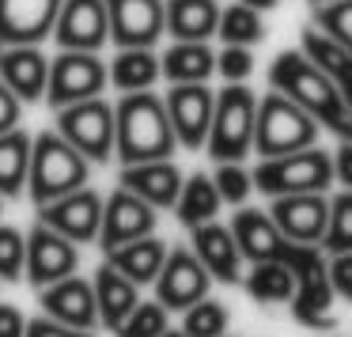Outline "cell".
<instances>
[{"label": "cell", "mask_w": 352, "mask_h": 337, "mask_svg": "<svg viewBox=\"0 0 352 337\" xmlns=\"http://www.w3.org/2000/svg\"><path fill=\"white\" fill-rule=\"evenodd\" d=\"M178 148L167 107L152 91H125L114 102V152L125 167L170 160Z\"/></svg>", "instance_id": "6da1fadb"}, {"label": "cell", "mask_w": 352, "mask_h": 337, "mask_svg": "<svg viewBox=\"0 0 352 337\" xmlns=\"http://www.w3.org/2000/svg\"><path fill=\"white\" fill-rule=\"evenodd\" d=\"M269 84L273 91L288 95L296 107H303L318 125H329L333 133H341V125L349 122V107H344L337 84L318 69L314 61H307L303 50H284L269 65Z\"/></svg>", "instance_id": "7a4b0ae2"}, {"label": "cell", "mask_w": 352, "mask_h": 337, "mask_svg": "<svg viewBox=\"0 0 352 337\" xmlns=\"http://www.w3.org/2000/svg\"><path fill=\"white\" fill-rule=\"evenodd\" d=\"M87 167H91V163H87L61 133L46 129V133H38L34 144H31L27 193H31V201L42 208V205H50V201L87 186Z\"/></svg>", "instance_id": "3957f363"}, {"label": "cell", "mask_w": 352, "mask_h": 337, "mask_svg": "<svg viewBox=\"0 0 352 337\" xmlns=\"http://www.w3.org/2000/svg\"><path fill=\"white\" fill-rule=\"evenodd\" d=\"M318 140V122L307 114L303 107L288 99L280 91H269L265 99H258V122H254V152L261 160H276L288 152H303L314 148Z\"/></svg>", "instance_id": "277c9868"}, {"label": "cell", "mask_w": 352, "mask_h": 337, "mask_svg": "<svg viewBox=\"0 0 352 337\" xmlns=\"http://www.w3.org/2000/svg\"><path fill=\"white\" fill-rule=\"evenodd\" d=\"M254 122H258V99L246 84H228L216 91L212 125H208V155L216 163H239L254 152Z\"/></svg>", "instance_id": "5b68a950"}, {"label": "cell", "mask_w": 352, "mask_h": 337, "mask_svg": "<svg viewBox=\"0 0 352 337\" xmlns=\"http://www.w3.org/2000/svg\"><path fill=\"white\" fill-rule=\"evenodd\" d=\"M250 182L269 197H288V193H326L333 182V160L322 148H303L276 160H261L254 167Z\"/></svg>", "instance_id": "8992f818"}, {"label": "cell", "mask_w": 352, "mask_h": 337, "mask_svg": "<svg viewBox=\"0 0 352 337\" xmlns=\"http://www.w3.org/2000/svg\"><path fill=\"white\" fill-rule=\"evenodd\" d=\"M57 133L84 155L87 163H107L114 155V102L84 99L57 110Z\"/></svg>", "instance_id": "52a82bcc"}, {"label": "cell", "mask_w": 352, "mask_h": 337, "mask_svg": "<svg viewBox=\"0 0 352 337\" xmlns=\"http://www.w3.org/2000/svg\"><path fill=\"white\" fill-rule=\"evenodd\" d=\"M107 61L99 54H80V50H61L50 61V80H46V102L54 110L72 107L84 99H99L107 91Z\"/></svg>", "instance_id": "ba28073f"}, {"label": "cell", "mask_w": 352, "mask_h": 337, "mask_svg": "<svg viewBox=\"0 0 352 337\" xmlns=\"http://www.w3.org/2000/svg\"><path fill=\"white\" fill-rule=\"evenodd\" d=\"M167 107L170 129L175 140L190 152L205 148L208 140V125H212V107H216V91L208 84H170V91L163 95Z\"/></svg>", "instance_id": "9c48e42d"}, {"label": "cell", "mask_w": 352, "mask_h": 337, "mask_svg": "<svg viewBox=\"0 0 352 337\" xmlns=\"http://www.w3.org/2000/svg\"><path fill=\"white\" fill-rule=\"evenodd\" d=\"M54 39L61 50L99 54L110 42V12L107 0H65L54 23Z\"/></svg>", "instance_id": "30bf717a"}, {"label": "cell", "mask_w": 352, "mask_h": 337, "mask_svg": "<svg viewBox=\"0 0 352 337\" xmlns=\"http://www.w3.org/2000/svg\"><path fill=\"white\" fill-rule=\"evenodd\" d=\"M38 224L54 228L57 235H65L69 243H91L99 239V224H102V197L91 186L65 193V197L50 201L38 208Z\"/></svg>", "instance_id": "8fae6325"}, {"label": "cell", "mask_w": 352, "mask_h": 337, "mask_svg": "<svg viewBox=\"0 0 352 337\" xmlns=\"http://www.w3.org/2000/svg\"><path fill=\"white\" fill-rule=\"evenodd\" d=\"M80 265V250L76 243H69L65 235H57L46 224H34L27 235V281L34 288H50V284L72 276Z\"/></svg>", "instance_id": "7c38bea8"}, {"label": "cell", "mask_w": 352, "mask_h": 337, "mask_svg": "<svg viewBox=\"0 0 352 337\" xmlns=\"http://www.w3.org/2000/svg\"><path fill=\"white\" fill-rule=\"evenodd\" d=\"M107 12L110 42H118V50H152L160 34H167L163 0H107Z\"/></svg>", "instance_id": "4fadbf2b"}, {"label": "cell", "mask_w": 352, "mask_h": 337, "mask_svg": "<svg viewBox=\"0 0 352 337\" xmlns=\"http://www.w3.org/2000/svg\"><path fill=\"white\" fill-rule=\"evenodd\" d=\"M208 281L212 276L205 273L193 250H167V261L155 276V299L167 311H190L197 299L208 296Z\"/></svg>", "instance_id": "5bb4252c"}, {"label": "cell", "mask_w": 352, "mask_h": 337, "mask_svg": "<svg viewBox=\"0 0 352 337\" xmlns=\"http://www.w3.org/2000/svg\"><path fill=\"white\" fill-rule=\"evenodd\" d=\"M65 0H0V46H38L54 34Z\"/></svg>", "instance_id": "9a60e30c"}, {"label": "cell", "mask_w": 352, "mask_h": 337, "mask_svg": "<svg viewBox=\"0 0 352 337\" xmlns=\"http://www.w3.org/2000/svg\"><path fill=\"white\" fill-rule=\"evenodd\" d=\"M155 231V208L148 201H140L137 193H129L125 186H118L107 201H102V224H99V243L102 250L110 246L133 243Z\"/></svg>", "instance_id": "2e32d148"}, {"label": "cell", "mask_w": 352, "mask_h": 337, "mask_svg": "<svg viewBox=\"0 0 352 337\" xmlns=\"http://www.w3.org/2000/svg\"><path fill=\"white\" fill-rule=\"evenodd\" d=\"M269 216L288 243H322L329 220V201L322 193H288V197H273Z\"/></svg>", "instance_id": "e0dca14e"}, {"label": "cell", "mask_w": 352, "mask_h": 337, "mask_svg": "<svg viewBox=\"0 0 352 337\" xmlns=\"http://www.w3.org/2000/svg\"><path fill=\"white\" fill-rule=\"evenodd\" d=\"M38 303H42V311H46V318L61 322V326H72V329H87V334H91L95 322H99L91 281H84V276H76V273L57 281V284H50V288H42Z\"/></svg>", "instance_id": "ac0fdd59"}, {"label": "cell", "mask_w": 352, "mask_h": 337, "mask_svg": "<svg viewBox=\"0 0 352 337\" xmlns=\"http://www.w3.org/2000/svg\"><path fill=\"white\" fill-rule=\"evenodd\" d=\"M50 57L38 46H0V84L8 87L19 102L46 99Z\"/></svg>", "instance_id": "d6986e66"}, {"label": "cell", "mask_w": 352, "mask_h": 337, "mask_svg": "<svg viewBox=\"0 0 352 337\" xmlns=\"http://www.w3.org/2000/svg\"><path fill=\"white\" fill-rule=\"evenodd\" d=\"M182 171L175 167V160H152V163H133L122 171V186L129 193H137L140 201H148L152 208H175L178 193H182Z\"/></svg>", "instance_id": "ffe728a7"}, {"label": "cell", "mask_w": 352, "mask_h": 337, "mask_svg": "<svg viewBox=\"0 0 352 337\" xmlns=\"http://www.w3.org/2000/svg\"><path fill=\"white\" fill-rule=\"evenodd\" d=\"M193 254H197V261L205 265L208 276H216L223 284H239V261H243V254L235 246L231 228H223L216 220L193 228Z\"/></svg>", "instance_id": "44dd1931"}, {"label": "cell", "mask_w": 352, "mask_h": 337, "mask_svg": "<svg viewBox=\"0 0 352 337\" xmlns=\"http://www.w3.org/2000/svg\"><path fill=\"white\" fill-rule=\"evenodd\" d=\"M231 235H235L239 254L250 258L254 265H258V261H276L280 258V246L288 243V239L276 231L273 216L258 213V208H243V213H235V220H231Z\"/></svg>", "instance_id": "7402d4cb"}, {"label": "cell", "mask_w": 352, "mask_h": 337, "mask_svg": "<svg viewBox=\"0 0 352 337\" xmlns=\"http://www.w3.org/2000/svg\"><path fill=\"white\" fill-rule=\"evenodd\" d=\"M91 288H95L99 322H102L107 329H114V334H118V326H122V322L133 314V307L140 303L137 284H133L129 276H122L114 265H107V261H102V265L95 269V276H91Z\"/></svg>", "instance_id": "603a6c76"}, {"label": "cell", "mask_w": 352, "mask_h": 337, "mask_svg": "<svg viewBox=\"0 0 352 337\" xmlns=\"http://www.w3.org/2000/svg\"><path fill=\"white\" fill-rule=\"evenodd\" d=\"M163 23L175 42H208L220 23V0H163Z\"/></svg>", "instance_id": "cb8c5ba5"}, {"label": "cell", "mask_w": 352, "mask_h": 337, "mask_svg": "<svg viewBox=\"0 0 352 337\" xmlns=\"http://www.w3.org/2000/svg\"><path fill=\"white\" fill-rule=\"evenodd\" d=\"M163 261H167V246L160 239L144 235V239H133V243H122V246H110L107 250V265H114L122 276H129L133 284H152L160 276Z\"/></svg>", "instance_id": "d4e9b609"}, {"label": "cell", "mask_w": 352, "mask_h": 337, "mask_svg": "<svg viewBox=\"0 0 352 337\" xmlns=\"http://www.w3.org/2000/svg\"><path fill=\"white\" fill-rule=\"evenodd\" d=\"M212 72L216 54L208 42H175L160 57V76H167L170 84H208Z\"/></svg>", "instance_id": "484cf974"}, {"label": "cell", "mask_w": 352, "mask_h": 337, "mask_svg": "<svg viewBox=\"0 0 352 337\" xmlns=\"http://www.w3.org/2000/svg\"><path fill=\"white\" fill-rule=\"evenodd\" d=\"M107 76L118 91H152L160 80V57L152 50H118V57L107 65Z\"/></svg>", "instance_id": "4316f807"}, {"label": "cell", "mask_w": 352, "mask_h": 337, "mask_svg": "<svg viewBox=\"0 0 352 337\" xmlns=\"http://www.w3.org/2000/svg\"><path fill=\"white\" fill-rule=\"evenodd\" d=\"M31 144L23 129L0 133V197H19L27 186V171H31Z\"/></svg>", "instance_id": "83f0119b"}, {"label": "cell", "mask_w": 352, "mask_h": 337, "mask_svg": "<svg viewBox=\"0 0 352 337\" xmlns=\"http://www.w3.org/2000/svg\"><path fill=\"white\" fill-rule=\"evenodd\" d=\"M175 208H178V220L190 231L201 228V224H208V220H216V213H220V193H216L212 178H208L205 171L190 175L182 182V193H178Z\"/></svg>", "instance_id": "f1b7e54d"}, {"label": "cell", "mask_w": 352, "mask_h": 337, "mask_svg": "<svg viewBox=\"0 0 352 337\" xmlns=\"http://www.w3.org/2000/svg\"><path fill=\"white\" fill-rule=\"evenodd\" d=\"M216 34L223 39V46H258L265 39V19L261 12L246 8V4H231V8H220V23H216Z\"/></svg>", "instance_id": "f546056e"}, {"label": "cell", "mask_w": 352, "mask_h": 337, "mask_svg": "<svg viewBox=\"0 0 352 337\" xmlns=\"http://www.w3.org/2000/svg\"><path fill=\"white\" fill-rule=\"evenodd\" d=\"M246 292H250L258 303H284L296 292V276L284 261H258L246 276Z\"/></svg>", "instance_id": "4dcf8cb0"}, {"label": "cell", "mask_w": 352, "mask_h": 337, "mask_svg": "<svg viewBox=\"0 0 352 337\" xmlns=\"http://www.w3.org/2000/svg\"><path fill=\"white\" fill-rule=\"evenodd\" d=\"M322 250L329 254H352V190L337 193L329 201V220L322 235Z\"/></svg>", "instance_id": "1f68e13d"}, {"label": "cell", "mask_w": 352, "mask_h": 337, "mask_svg": "<svg viewBox=\"0 0 352 337\" xmlns=\"http://www.w3.org/2000/svg\"><path fill=\"white\" fill-rule=\"evenodd\" d=\"M228 322H231L228 307L205 296V299H197V303L186 311L182 334L186 337H223V334H228Z\"/></svg>", "instance_id": "d6a6232c"}, {"label": "cell", "mask_w": 352, "mask_h": 337, "mask_svg": "<svg viewBox=\"0 0 352 337\" xmlns=\"http://www.w3.org/2000/svg\"><path fill=\"white\" fill-rule=\"evenodd\" d=\"M314 27L322 34L344 46L352 54V0H333V4H318L314 8Z\"/></svg>", "instance_id": "836d02e7"}, {"label": "cell", "mask_w": 352, "mask_h": 337, "mask_svg": "<svg viewBox=\"0 0 352 337\" xmlns=\"http://www.w3.org/2000/svg\"><path fill=\"white\" fill-rule=\"evenodd\" d=\"M167 307L160 303V299H152V303H137L133 307V314L118 326V337H160L167 334Z\"/></svg>", "instance_id": "e575fe53"}, {"label": "cell", "mask_w": 352, "mask_h": 337, "mask_svg": "<svg viewBox=\"0 0 352 337\" xmlns=\"http://www.w3.org/2000/svg\"><path fill=\"white\" fill-rule=\"evenodd\" d=\"M27 269V239L19 228L0 224V281H19Z\"/></svg>", "instance_id": "d590c367"}, {"label": "cell", "mask_w": 352, "mask_h": 337, "mask_svg": "<svg viewBox=\"0 0 352 337\" xmlns=\"http://www.w3.org/2000/svg\"><path fill=\"white\" fill-rule=\"evenodd\" d=\"M212 186H216V193H220V201H228V205H243L254 190L250 171H243L239 163H220L216 175H212Z\"/></svg>", "instance_id": "8d00e7d4"}, {"label": "cell", "mask_w": 352, "mask_h": 337, "mask_svg": "<svg viewBox=\"0 0 352 337\" xmlns=\"http://www.w3.org/2000/svg\"><path fill=\"white\" fill-rule=\"evenodd\" d=\"M216 72H220L228 84H243L254 72V54L246 46H223L220 54H216Z\"/></svg>", "instance_id": "74e56055"}, {"label": "cell", "mask_w": 352, "mask_h": 337, "mask_svg": "<svg viewBox=\"0 0 352 337\" xmlns=\"http://www.w3.org/2000/svg\"><path fill=\"white\" fill-rule=\"evenodd\" d=\"M326 273H329L333 296L352 303V254H333V261H326Z\"/></svg>", "instance_id": "f35d334b"}, {"label": "cell", "mask_w": 352, "mask_h": 337, "mask_svg": "<svg viewBox=\"0 0 352 337\" xmlns=\"http://www.w3.org/2000/svg\"><path fill=\"white\" fill-rule=\"evenodd\" d=\"M23 337H95V334L61 326V322H54V318H31V322H27V334Z\"/></svg>", "instance_id": "ab89813d"}, {"label": "cell", "mask_w": 352, "mask_h": 337, "mask_svg": "<svg viewBox=\"0 0 352 337\" xmlns=\"http://www.w3.org/2000/svg\"><path fill=\"white\" fill-rule=\"evenodd\" d=\"M19 114H23V102L0 84V133H12L19 129Z\"/></svg>", "instance_id": "60d3db41"}, {"label": "cell", "mask_w": 352, "mask_h": 337, "mask_svg": "<svg viewBox=\"0 0 352 337\" xmlns=\"http://www.w3.org/2000/svg\"><path fill=\"white\" fill-rule=\"evenodd\" d=\"M27 334V318L19 307L0 303V337H23Z\"/></svg>", "instance_id": "b9f144b4"}, {"label": "cell", "mask_w": 352, "mask_h": 337, "mask_svg": "<svg viewBox=\"0 0 352 337\" xmlns=\"http://www.w3.org/2000/svg\"><path fill=\"white\" fill-rule=\"evenodd\" d=\"M329 160H333V178L344 190H352V140H344V144L337 148V155H329Z\"/></svg>", "instance_id": "7bdbcfd3"}, {"label": "cell", "mask_w": 352, "mask_h": 337, "mask_svg": "<svg viewBox=\"0 0 352 337\" xmlns=\"http://www.w3.org/2000/svg\"><path fill=\"white\" fill-rule=\"evenodd\" d=\"M239 4H246V8H254V12H273L280 0H239Z\"/></svg>", "instance_id": "ee69618b"}, {"label": "cell", "mask_w": 352, "mask_h": 337, "mask_svg": "<svg viewBox=\"0 0 352 337\" xmlns=\"http://www.w3.org/2000/svg\"><path fill=\"white\" fill-rule=\"evenodd\" d=\"M341 137H344V140H352V114H349V122L341 125Z\"/></svg>", "instance_id": "f6af8a7d"}, {"label": "cell", "mask_w": 352, "mask_h": 337, "mask_svg": "<svg viewBox=\"0 0 352 337\" xmlns=\"http://www.w3.org/2000/svg\"><path fill=\"white\" fill-rule=\"evenodd\" d=\"M160 337H186L182 329H167V334H160Z\"/></svg>", "instance_id": "bcb514c9"}, {"label": "cell", "mask_w": 352, "mask_h": 337, "mask_svg": "<svg viewBox=\"0 0 352 337\" xmlns=\"http://www.w3.org/2000/svg\"><path fill=\"white\" fill-rule=\"evenodd\" d=\"M311 4H314V8H318V4H333V0H311Z\"/></svg>", "instance_id": "7dc6e473"}, {"label": "cell", "mask_w": 352, "mask_h": 337, "mask_svg": "<svg viewBox=\"0 0 352 337\" xmlns=\"http://www.w3.org/2000/svg\"><path fill=\"white\" fill-rule=\"evenodd\" d=\"M223 337H228V334H223Z\"/></svg>", "instance_id": "c3c4849f"}]
</instances>
